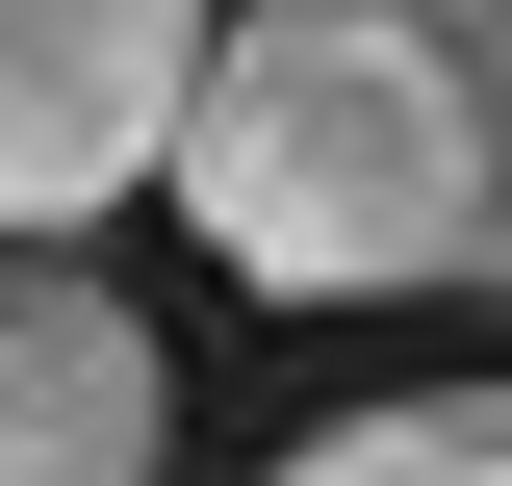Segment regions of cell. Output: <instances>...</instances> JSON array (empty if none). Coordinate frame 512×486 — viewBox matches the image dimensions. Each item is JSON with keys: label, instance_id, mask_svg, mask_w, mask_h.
<instances>
[{"label": "cell", "instance_id": "obj_1", "mask_svg": "<svg viewBox=\"0 0 512 486\" xmlns=\"http://www.w3.org/2000/svg\"><path fill=\"white\" fill-rule=\"evenodd\" d=\"M154 180L205 205L231 282H282V307H410V282H461V231H487V128H461V77L410 52V26L256 0V26H205Z\"/></svg>", "mask_w": 512, "mask_h": 486}, {"label": "cell", "instance_id": "obj_2", "mask_svg": "<svg viewBox=\"0 0 512 486\" xmlns=\"http://www.w3.org/2000/svg\"><path fill=\"white\" fill-rule=\"evenodd\" d=\"M231 0H0V231H77L180 154V77Z\"/></svg>", "mask_w": 512, "mask_h": 486}, {"label": "cell", "instance_id": "obj_3", "mask_svg": "<svg viewBox=\"0 0 512 486\" xmlns=\"http://www.w3.org/2000/svg\"><path fill=\"white\" fill-rule=\"evenodd\" d=\"M154 435H180L154 307L77 256H0V486H154Z\"/></svg>", "mask_w": 512, "mask_h": 486}, {"label": "cell", "instance_id": "obj_4", "mask_svg": "<svg viewBox=\"0 0 512 486\" xmlns=\"http://www.w3.org/2000/svg\"><path fill=\"white\" fill-rule=\"evenodd\" d=\"M256 486H512V384H410V410H333L308 461H256Z\"/></svg>", "mask_w": 512, "mask_h": 486}, {"label": "cell", "instance_id": "obj_5", "mask_svg": "<svg viewBox=\"0 0 512 486\" xmlns=\"http://www.w3.org/2000/svg\"><path fill=\"white\" fill-rule=\"evenodd\" d=\"M359 26H410V52L461 77V128H487V231H461V282L512 307V0H359Z\"/></svg>", "mask_w": 512, "mask_h": 486}]
</instances>
